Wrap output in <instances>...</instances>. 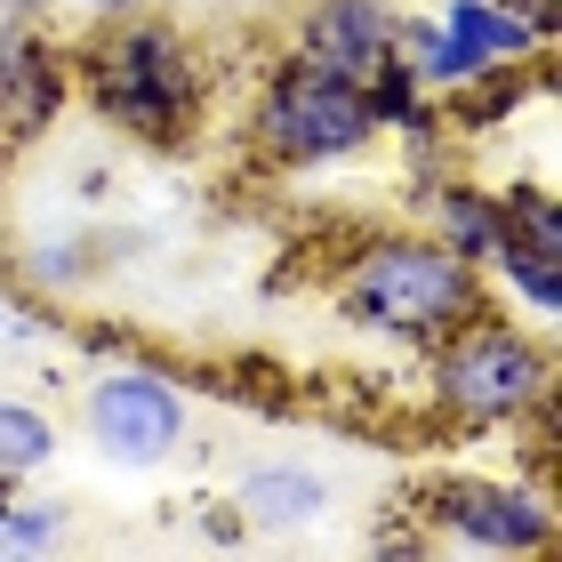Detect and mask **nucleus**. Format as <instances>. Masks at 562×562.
I'll return each instance as SVG.
<instances>
[{"mask_svg":"<svg viewBox=\"0 0 562 562\" xmlns=\"http://www.w3.org/2000/svg\"><path fill=\"white\" fill-rule=\"evenodd\" d=\"M48 9V0H0V24H9V16H41Z\"/></svg>","mask_w":562,"mask_h":562,"instance_id":"6ab92c4d","label":"nucleus"},{"mask_svg":"<svg viewBox=\"0 0 562 562\" xmlns=\"http://www.w3.org/2000/svg\"><path fill=\"white\" fill-rule=\"evenodd\" d=\"M65 539V515L57 506H9V515H0V554H41V547H57Z\"/></svg>","mask_w":562,"mask_h":562,"instance_id":"dca6fc26","label":"nucleus"},{"mask_svg":"<svg viewBox=\"0 0 562 562\" xmlns=\"http://www.w3.org/2000/svg\"><path fill=\"white\" fill-rule=\"evenodd\" d=\"M426 515L442 522L458 547H474V554H547V547L562 539L554 498H547V491H522V482L450 474V482H434Z\"/></svg>","mask_w":562,"mask_h":562,"instance_id":"39448f33","label":"nucleus"},{"mask_svg":"<svg viewBox=\"0 0 562 562\" xmlns=\"http://www.w3.org/2000/svg\"><path fill=\"white\" fill-rule=\"evenodd\" d=\"M57 458V426L33 402H0V482H24Z\"/></svg>","mask_w":562,"mask_h":562,"instance_id":"4468645a","label":"nucleus"},{"mask_svg":"<svg viewBox=\"0 0 562 562\" xmlns=\"http://www.w3.org/2000/svg\"><path fill=\"white\" fill-rule=\"evenodd\" d=\"M297 57L322 65L329 81L370 89V72L394 57V9L386 0H314L297 16Z\"/></svg>","mask_w":562,"mask_h":562,"instance_id":"6e6552de","label":"nucleus"},{"mask_svg":"<svg viewBox=\"0 0 562 562\" xmlns=\"http://www.w3.org/2000/svg\"><path fill=\"white\" fill-rule=\"evenodd\" d=\"M72 9H89V16H121V9H145V0H72Z\"/></svg>","mask_w":562,"mask_h":562,"instance_id":"a211bd4d","label":"nucleus"},{"mask_svg":"<svg viewBox=\"0 0 562 562\" xmlns=\"http://www.w3.org/2000/svg\"><path fill=\"white\" fill-rule=\"evenodd\" d=\"M498 281H506V297H522L530 305V322H554L562 314V258H530V249H498Z\"/></svg>","mask_w":562,"mask_h":562,"instance_id":"2eb2a0df","label":"nucleus"},{"mask_svg":"<svg viewBox=\"0 0 562 562\" xmlns=\"http://www.w3.org/2000/svg\"><path fill=\"white\" fill-rule=\"evenodd\" d=\"M442 33L467 48L474 65H530L547 48V33L515 9H498V0H442Z\"/></svg>","mask_w":562,"mask_h":562,"instance_id":"9d476101","label":"nucleus"},{"mask_svg":"<svg viewBox=\"0 0 562 562\" xmlns=\"http://www.w3.org/2000/svg\"><path fill=\"white\" fill-rule=\"evenodd\" d=\"M498 210H506V241H498V249L562 258V201H554V186H506Z\"/></svg>","mask_w":562,"mask_h":562,"instance_id":"ddd939ff","label":"nucleus"},{"mask_svg":"<svg viewBox=\"0 0 562 562\" xmlns=\"http://www.w3.org/2000/svg\"><path fill=\"white\" fill-rule=\"evenodd\" d=\"M81 426H89V442L105 450L113 467H161V458L186 442V402H177V386L153 378V370H113V378L89 386Z\"/></svg>","mask_w":562,"mask_h":562,"instance_id":"423d86ee","label":"nucleus"},{"mask_svg":"<svg viewBox=\"0 0 562 562\" xmlns=\"http://www.w3.org/2000/svg\"><path fill=\"white\" fill-rule=\"evenodd\" d=\"M249 130H258V153L281 161V169H329V161H346V153H362L378 137V121H370V97L353 81H329L322 65H305L290 48V57L266 72Z\"/></svg>","mask_w":562,"mask_h":562,"instance_id":"20e7f679","label":"nucleus"},{"mask_svg":"<svg viewBox=\"0 0 562 562\" xmlns=\"http://www.w3.org/2000/svg\"><path fill=\"white\" fill-rule=\"evenodd\" d=\"M482 314V266L434 234H386L346 266V322L386 338H442L450 322Z\"/></svg>","mask_w":562,"mask_h":562,"instance_id":"f03ea898","label":"nucleus"},{"mask_svg":"<svg viewBox=\"0 0 562 562\" xmlns=\"http://www.w3.org/2000/svg\"><path fill=\"white\" fill-rule=\"evenodd\" d=\"M0 322H9V314H0Z\"/></svg>","mask_w":562,"mask_h":562,"instance_id":"4be33fe9","label":"nucleus"},{"mask_svg":"<svg viewBox=\"0 0 562 562\" xmlns=\"http://www.w3.org/2000/svg\"><path fill=\"white\" fill-rule=\"evenodd\" d=\"M72 97V72H65V48L41 33L33 16H9L0 24V153L33 145L57 130Z\"/></svg>","mask_w":562,"mask_h":562,"instance_id":"0eeeda50","label":"nucleus"},{"mask_svg":"<svg viewBox=\"0 0 562 562\" xmlns=\"http://www.w3.org/2000/svg\"><path fill=\"white\" fill-rule=\"evenodd\" d=\"M9 506H16V482H0V515H9Z\"/></svg>","mask_w":562,"mask_h":562,"instance_id":"aec40b11","label":"nucleus"},{"mask_svg":"<svg viewBox=\"0 0 562 562\" xmlns=\"http://www.w3.org/2000/svg\"><path fill=\"white\" fill-rule=\"evenodd\" d=\"M515 97H522V65H482L458 89H442V113L434 121H450V130H491V121L515 113Z\"/></svg>","mask_w":562,"mask_h":562,"instance_id":"f8f14e48","label":"nucleus"},{"mask_svg":"<svg viewBox=\"0 0 562 562\" xmlns=\"http://www.w3.org/2000/svg\"><path fill=\"white\" fill-rule=\"evenodd\" d=\"M498 9H515V16L539 24V33H554V9H562V0H498Z\"/></svg>","mask_w":562,"mask_h":562,"instance_id":"f3484780","label":"nucleus"},{"mask_svg":"<svg viewBox=\"0 0 562 562\" xmlns=\"http://www.w3.org/2000/svg\"><path fill=\"white\" fill-rule=\"evenodd\" d=\"M322 506H329V491H322V474H305V467H258V474H241V491H234V515L258 522V530H297V522H314Z\"/></svg>","mask_w":562,"mask_h":562,"instance_id":"9b49d317","label":"nucleus"},{"mask_svg":"<svg viewBox=\"0 0 562 562\" xmlns=\"http://www.w3.org/2000/svg\"><path fill=\"white\" fill-rule=\"evenodd\" d=\"M89 97L113 130H130L145 145H177L201 121V57L169 16H137L121 9V24H105L89 48Z\"/></svg>","mask_w":562,"mask_h":562,"instance_id":"f257e3e1","label":"nucleus"},{"mask_svg":"<svg viewBox=\"0 0 562 562\" xmlns=\"http://www.w3.org/2000/svg\"><path fill=\"white\" fill-rule=\"evenodd\" d=\"M434 402L458 426H515L554 402V362L522 322L482 305V314L450 322L442 346H434Z\"/></svg>","mask_w":562,"mask_h":562,"instance_id":"7ed1b4c3","label":"nucleus"},{"mask_svg":"<svg viewBox=\"0 0 562 562\" xmlns=\"http://www.w3.org/2000/svg\"><path fill=\"white\" fill-rule=\"evenodd\" d=\"M426 217H434V241L458 249L467 266H491L498 241H506V210L491 186H467V177H442V186L426 193Z\"/></svg>","mask_w":562,"mask_h":562,"instance_id":"1a4fd4ad","label":"nucleus"},{"mask_svg":"<svg viewBox=\"0 0 562 562\" xmlns=\"http://www.w3.org/2000/svg\"><path fill=\"white\" fill-rule=\"evenodd\" d=\"M234 9H281V0H234Z\"/></svg>","mask_w":562,"mask_h":562,"instance_id":"412c9836","label":"nucleus"}]
</instances>
